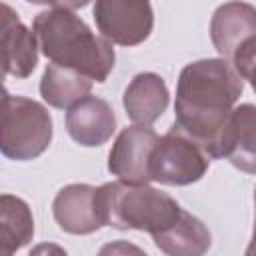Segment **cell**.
<instances>
[{
	"instance_id": "obj_1",
	"label": "cell",
	"mask_w": 256,
	"mask_h": 256,
	"mask_svg": "<svg viewBox=\"0 0 256 256\" xmlns=\"http://www.w3.org/2000/svg\"><path fill=\"white\" fill-rule=\"evenodd\" d=\"M244 90V80L226 58H204L182 68L176 84L174 116L184 132L216 158L218 138Z\"/></svg>"
},
{
	"instance_id": "obj_2",
	"label": "cell",
	"mask_w": 256,
	"mask_h": 256,
	"mask_svg": "<svg viewBox=\"0 0 256 256\" xmlns=\"http://www.w3.org/2000/svg\"><path fill=\"white\" fill-rule=\"evenodd\" d=\"M32 30L50 62L76 70L92 82H106L116 62L112 42L94 34L72 10H44L36 14Z\"/></svg>"
},
{
	"instance_id": "obj_3",
	"label": "cell",
	"mask_w": 256,
	"mask_h": 256,
	"mask_svg": "<svg viewBox=\"0 0 256 256\" xmlns=\"http://www.w3.org/2000/svg\"><path fill=\"white\" fill-rule=\"evenodd\" d=\"M96 200L104 226L116 230H142L150 236L168 228L182 212L180 204L166 192L148 184L124 180L98 186Z\"/></svg>"
},
{
	"instance_id": "obj_4",
	"label": "cell",
	"mask_w": 256,
	"mask_h": 256,
	"mask_svg": "<svg viewBox=\"0 0 256 256\" xmlns=\"http://www.w3.org/2000/svg\"><path fill=\"white\" fill-rule=\"evenodd\" d=\"M52 134V116L44 104L4 92L0 150L6 158L18 162L38 158L50 146Z\"/></svg>"
},
{
	"instance_id": "obj_5",
	"label": "cell",
	"mask_w": 256,
	"mask_h": 256,
	"mask_svg": "<svg viewBox=\"0 0 256 256\" xmlns=\"http://www.w3.org/2000/svg\"><path fill=\"white\" fill-rule=\"evenodd\" d=\"M210 160L206 148L174 124L158 138L150 154V176L166 186H188L206 174Z\"/></svg>"
},
{
	"instance_id": "obj_6",
	"label": "cell",
	"mask_w": 256,
	"mask_h": 256,
	"mask_svg": "<svg viewBox=\"0 0 256 256\" xmlns=\"http://www.w3.org/2000/svg\"><path fill=\"white\" fill-rule=\"evenodd\" d=\"M92 14L100 36L118 46H138L154 28L150 0H96Z\"/></svg>"
},
{
	"instance_id": "obj_7",
	"label": "cell",
	"mask_w": 256,
	"mask_h": 256,
	"mask_svg": "<svg viewBox=\"0 0 256 256\" xmlns=\"http://www.w3.org/2000/svg\"><path fill=\"white\" fill-rule=\"evenodd\" d=\"M158 134L144 124L126 126L114 140L108 154V170L118 180L132 184H148L150 176V154L158 142Z\"/></svg>"
},
{
	"instance_id": "obj_8",
	"label": "cell",
	"mask_w": 256,
	"mask_h": 256,
	"mask_svg": "<svg viewBox=\"0 0 256 256\" xmlns=\"http://www.w3.org/2000/svg\"><path fill=\"white\" fill-rule=\"evenodd\" d=\"M216 158H226L234 168L256 174V106H234L218 138Z\"/></svg>"
},
{
	"instance_id": "obj_9",
	"label": "cell",
	"mask_w": 256,
	"mask_h": 256,
	"mask_svg": "<svg viewBox=\"0 0 256 256\" xmlns=\"http://www.w3.org/2000/svg\"><path fill=\"white\" fill-rule=\"evenodd\" d=\"M52 214L64 232L76 236L92 234L104 226L98 210L96 188L90 184L64 186L52 202Z\"/></svg>"
},
{
	"instance_id": "obj_10",
	"label": "cell",
	"mask_w": 256,
	"mask_h": 256,
	"mask_svg": "<svg viewBox=\"0 0 256 256\" xmlns=\"http://www.w3.org/2000/svg\"><path fill=\"white\" fill-rule=\"evenodd\" d=\"M66 130L74 142L86 148L106 144L116 130L112 106L98 96H84L66 112Z\"/></svg>"
},
{
	"instance_id": "obj_11",
	"label": "cell",
	"mask_w": 256,
	"mask_h": 256,
	"mask_svg": "<svg viewBox=\"0 0 256 256\" xmlns=\"http://www.w3.org/2000/svg\"><path fill=\"white\" fill-rule=\"evenodd\" d=\"M256 36V8L242 0L220 4L210 20V40L218 54L232 60L236 50Z\"/></svg>"
},
{
	"instance_id": "obj_12",
	"label": "cell",
	"mask_w": 256,
	"mask_h": 256,
	"mask_svg": "<svg viewBox=\"0 0 256 256\" xmlns=\"http://www.w3.org/2000/svg\"><path fill=\"white\" fill-rule=\"evenodd\" d=\"M2 72L4 76L28 78L38 64V38L18 14L2 4Z\"/></svg>"
},
{
	"instance_id": "obj_13",
	"label": "cell",
	"mask_w": 256,
	"mask_h": 256,
	"mask_svg": "<svg viewBox=\"0 0 256 256\" xmlns=\"http://www.w3.org/2000/svg\"><path fill=\"white\" fill-rule=\"evenodd\" d=\"M170 92L164 78L156 72L136 74L124 90L122 104L128 118L134 124L150 126L154 124L168 108Z\"/></svg>"
},
{
	"instance_id": "obj_14",
	"label": "cell",
	"mask_w": 256,
	"mask_h": 256,
	"mask_svg": "<svg viewBox=\"0 0 256 256\" xmlns=\"http://www.w3.org/2000/svg\"><path fill=\"white\" fill-rule=\"evenodd\" d=\"M156 248L170 256H200L212 244L210 230L194 214L182 208L180 216L164 230L152 234Z\"/></svg>"
},
{
	"instance_id": "obj_15",
	"label": "cell",
	"mask_w": 256,
	"mask_h": 256,
	"mask_svg": "<svg viewBox=\"0 0 256 256\" xmlns=\"http://www.w3.org/2000/svg\"><path fill=\"white\" fill-rule=\"evenodd\" d=\"M92 90V80L76 70L50 62L40 80V96L52 108H70Z\"/></svg>"
},
{
	"instance_id": "obj_16",
	"label": "cell",
	"mask_w": 256,
	"mask_h": 256,
	"mask_svg": "<svg viewBox=\"0 0 256 256\" xmlns=\"http://www.w3.org/2000/svg\"><path fill=\"white\" fill-rule=\"evenodd\" d=\"M34 236L30 206L12 194L0 196V254L10 256L24 248Z\"/></svg>"
},
{
	"instance_id": "obj_17",
	"label": "cell",
	"mask_w": 256,
	"mask_h": 256,
	"mask_svg": "<svg viewBox=\"0 0 256 256\" xmlns=\"http://www.w3.org/2000/svg\"><path fill=\"white\" fill-rule=\"evenodd\" d=\"M232 66L242 76V80H248L252 90L256 92V36L246 40L236 54L232 56Z\"/></svg>"
},
{
	"instance_id": "obj_18",
	"label": "cell",
	"mask_w": 256,
	"mask_h": 256,
	"mask_svg": "<svg viewBox=\"0 0 256 256\" xmlns=\"http://www.w3.org/2000/svg\"><path fill=\"white\" fill-rule=\"evenodd\" d=\"M46 4H50L54 8H64V10H76V8L88 6L90 0H46Z\"/></svg>"
},
{
	"instance_id": "obj_19",
	"label": "cell",
	"mask_w": 256,
	"mask_h": 256,
	"mask_svg": "<svg viewBox=\"0 0 256 256\" xmlns=\"http://www.w3.org/2000/svg\"><path fill=\"white\" fill-rule=\"evenodd\" d=\"M246 254H248V256L256 254V188H254V232H252V240H250V246L246 248Z\"/></svg>"
},
{
	"instance_id": "obj_20",
	"label": "cell",
	"mask_w": 256,
	"mask_h": 256,
	"mask_svg": "<svg viewBox=\"0 0 256 256\" xmlns=\"http://www.w3.org/2000/svg\"><path fill=\"white\" fill-rule=\"evenodd\" d=\"M28 2H32V4H46V0H28Z\"/></svg>"
}]
</instances>
